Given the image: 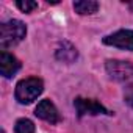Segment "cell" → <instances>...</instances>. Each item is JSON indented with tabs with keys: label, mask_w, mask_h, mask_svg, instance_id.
I'll return each instance as SVG.
<instances>
[{
	"label": "cell",
	"mask_w": 133,
	"mask_h": 133,
	"mask_svg": "<svg viewBox=\"0 0 133 133\" xmlns=\"http://www.w3.org/2000/svg\"><path fill=\"white\" fill-rule=\"evenodd\" d=\"M2 133H5V130H2Z\"/></svg>",
	"instance_id": "14"
},
{
	"label": "cell",
	"mask_w": 133,
	"mask_h": 133,
	"mask_svg": "<svg viewBox=\"0 0 133 133\" xmlns=\"http://www.w3.org/2000/svg\"><path fill=\"white\" fill-rule=\"evenodd\" d=\"M74 105H75V110H77L80 117H83L86 114H91V116H96V114H111L100 102H97L94 99L77 97L74 100Z\"/></svg>",
	"instance_id": "4"
},
{
	"label": "cell",
	"mask_w": 133,
	"mask_h": 133,
	"mask_svg": "<svg viewBox=\"0 0 133 133\" xmlns=\"http://www.w3.org/2000/svg\"><path fill=\"white\" fill-rule=\"evenodd\" d=\"M103 44L124 50H133V30H119L103 38Z\"/></svg>",
	"instance_id": "5"
},
{
	"label": "cell",
	"mask_w": 133,
	"mask_h": 133,
	"mask_svg": "<svg viewBox=\"0 0 133 133\" xmlns=\"http://www.w3.org/2000/svg\"><path fill=\"white\" fill-rule=\"evenodd\" d=\"M44 91V83L41 78L38 77H28V78H24L17 83L16 86V100L22 105H28L31 103L33 100H36L41 92Z\"/></svg>",
	"instance_id": "1"
},
{
	"label": "cell",
	"mask_w": 133,
	"mask_h": 133,
	"mask_svg": "<svg viewBox=\"0 0 133 133\" xmlns=\"http://www.w3.org/2000/svg\"><path fill=\"white\" fill-rule=\"evenodd\" d=\"M16 6H17L22 13H30V11H33L35 8H38V3H36V2H30V0H25V2L19 0V2H16Z\"/></svg>",
	"instance_id": "11"
},
{
	"label": "cell",
	"mask_w": 133,
	"mask_h": 133,
	"mask_svg": "<svg viewBox=\"0 0 133 133\" xmlns=\"http://www.w3.org/2000/svg\"><path fill=\"white\" fill-rule=\"evenodd\" d=\"M107 72L113 80L117 82H130L133 78V64L128 61H119V59H108Z\"/></svg>",
	"instance_id": "3"
},
{
	"label": "cell",
	"mask_w": 133,
	"mask_h": 133,
	"mask_svg": "<svg viewBox=\"0 0 133 133\" xmlns=\"http://www.w3.org/2000/svg\"><path fill=\"white\" fill-rule=\"evenodd\" d=\"M27 35V27L24 22L13 19L0 25V45L3 49L19 44Z\"/></svg>",
	"instance_id": "2"
},
{
	"label": "cell",
	"mask_w": 133,
	"mask_h": 133,
	"mask_svg": "<svg viewBox=\"0 0 133 133\" xmlns=\"http://www.w3.org/2000/svg\"><path fill=\"white\" fill-rule=\"evenodd\" d=\"M124 99H125V102L133 108V88H128V89H127V92H125Z\"/></svg>",
	"instance_id": "12"
},
{
	"label": "cell",
	"mask_w": 133,
	"mask_h": 133,
	"mask_svg": "<svg viewBox=\"0 0 133 133\" xmlns=\"http://www.w3.org/2000/svg\"><path fill=\"white\" fill-rule=\"evenodd\" d=\"M128 6H130V8L133 10V2H130V3H128Z\"/></svg>",
	"instance_id": "13"
},
{
	"label": "cell",
	"mask_w": 133,
	"mask_h": 133,
	"mask_svg": "<svg viewBox=\"0 0 133 133\" xmlns=\"http://www.w3.org/2000/svg\"><path fill=\"white\" fill-rule=\"evenodd\" d=\"M77 56H78L77 49L71 42H68V41L61 42L58 50H56V58L59 61H63V63H74L77 59Z\"/></svg>",
	"instance_id": "8"
},
{
	"label": "cell",
	"mask_w": 133,
	"mask_h": 133,
	"mask_svg": "<svg viewBox=\"0 0 133 133\" xmlns=\"http://www.w3.org/2000/svg\"><path fill=\"white\" fill-rule=\"evenodd\" d=\"M74 10L78 14H94L99 10V3L94 0H80V2H74Z\"/></svg>",
	"instance_id": "9"
},
{
	"label": "cell",
	"mask_w": 133,
	"mask_h": 133,
	"mask_svg": "<svg viewBox=\"0 0 133 133\" xmlns=\"http://www.w3.org/2000/svg\"><path fill=\"white\" fill-rule=\"evenodd\" d=\"M35 114L39 117V119H42V121H45V122H50V124H56V122H59V113H58V110H56V107L49 100V99H44V100H41L39 103H38V107H36V110H35Z\"/></svg>",
	"instance_id": "6"
},
{
	"label": "cell",
	"mask_w": 133,
	"mask_h": 133,
	"mask_svg": "<svg viewBox=\"0 0 133 133\" xmlns=\"http://www.w3.org/2000/svg\"><path fill=\"white\" fill-rule=\"evenodd\" d=\"M19 69H21L19 59L14 55L8 53L6 50H2V53H0V72H2V75L5 78H11Z\"/></svg>",
	"instance_id": "7"
},
{
	"label": "cell",
	"mask_w": 133,
	"mask_h": 133,
	"mask_svg": "<svg viewBox=\"0 0 133 133\" xmlns=\"http://www.w3.org/2000/svg\"><path fill=\"white\" fill-rule=\"evenodd\" d=\"M16 133H35V124L30 119H19L14 125Z\"/></svg>",
	"instance_id": "10"
}]
</instances>
